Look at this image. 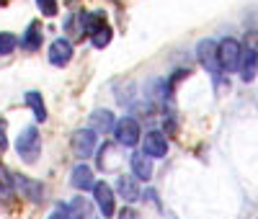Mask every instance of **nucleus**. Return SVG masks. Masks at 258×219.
<instances>
[{
    "label": "nucleus",
    "mask_w": 258,
    "mask_h": 219,
    "mask_svg": "<svg viewBox=\"0 0 258 219\" xmlns=\"http://www.w3.org/2000/svg\"><path fill=\"white\" fill-rule=\"evenodd\" d=\"M217 59H220L222 72L240 70V64H243V47H240V41L238 39H222L217 44Z\"/></svg>",
    "instance_id": "1"
},
{
    "label": "nucleus",
    "mask_w": 258,
    "mask_h": 219,
    "mask_svg": "<svg viewBox=\"0 0 258 219\" xmlns=\"http://www.w3.org/2000/svg\"><path fill=\"white\" fill-rule=\"evenodd\" d=\"M16 150L24 163H34L39 158V150H41V142H39V131L36 126H26L24 131H21V137L16 142Z\"/></svg>",
    "instance_id": "2"
},
{
    "label": "nucleus",
    "mask_w": 258,
    "mask_h": 219,
    "mask_svg": "<svg viewBox=\"0 0 258 219\" xmlns=\"http://www.w3.org/2000/svg\"><path fill=\"white\" fill-rule=\"evenodd\" d=\"M197 57H199V62L204 64V67L209 70V75L214 78V83H220L222 67H220V59H217V41H212V39L199 41V47H197Z\"/></svg>",
    "instance_id": "3"
},
{
    "label": "nucleus",
    "mask_w": 258,
    "mask_h": 219,
    "mask_svg": "<svg viewBox=\"0 0 258 219\" xmlns=\"http://www.w3.org/2000/svg\"><path fill=\"white\" fill-rule=\"evenodd\" d=\"M114 134H116V142L124 144V147H135L140 142V124L132 119V116H124L116 121V129H114Z\"/></svg>",
    "instance_id": "4"
},
{
    "label": "nucleus",
    "mask_w": 258,
    "mask_h": 219,
    "mask_svg": "<svg viewBox=\"0 0 258 219\" xmlns=\"http://www.w3.org/2000/svg\"><path fill=\"white\" fill-rule=\"evenodd\" d=\"M93 199H96V206L101 209L103 219H109V216L114 214L116 204H114V191H111V186H109V183L98 181V183L93 186Z\"/></svg>",
    "instance_id": "5"
},
{
    "label": "nucleus",
    "mask_w": 258,
    "mask_h": 219,
    "mask_svg": "<svg viewBox=\"0 0 258 219\" xmlns=\"http://www.w3.org/2000/svg\"><path fill=\"white\" fill-rule=\"evenodd\" d=\"M142 152H145L147 158H153V160L165 158V155H168V139H165L163 131H147V134H145V147H142Z\"/></svg>",
    "instance_id": "6"
},
{
    "label": "nucleus",
    "mask_w": 258,
    "mask_h": 219,
    "mask_svg": "<svg viewBox=\"0 0 258 219\" xmlns=\"http://www.w3.org/2000/svg\"><path fill=\"white\" fill-rule=\"evenodd\" d=\"M96 150V131L93 129H78L73 134V152L78 158H91Z\"/></svg>",
    "instance_id": "7"
},
{
    "label": "nucleus",
    "mask_w": 258,
    "mask_h": 219,
    "mask_svg": "<svg viewBox=\"0 0 258 219\" xmlns=\"http://www.w3.org/2000/svg\"><path fill=\"white\" fill-rule=\"evenodd\" d=\"M73 59V44L68 39H54L49 44V62L54 67H64Z\"/></svg>",
    "instance_id": "8"
},
{
    "label": "nucleus",
    "mask_w": 258,
    "mask_h": 219,
    "mask_svg": "<svg viewBox=\"0 0 258 219\" xmlns=\"http://www.w3.org/2000/svg\"><path fill=\"white\" fill-rule=\"evenodd\" d=\"M73 188H78V191H93V186H96V181H93V173H91V168L85 165V163H80V165H75L73 168Z\"/></svg>",
    "instance_id": "9"
},
{
    "label": "nucleus",
    "mask_w": 258,
    "mask_h": 219,
    "mask_svg": "<svg viewBox=\"0 0 258 219\" xmlns=\"http://www.w3.org/2000/svg\"><path fill=\"white\" fill-rule=\"evenodd\" d=\"M129 163H132L135 178H140V181H150V175H153V158H147L145 152H135V155L129 158Z\"/></svg>",
    "instance_id": "10"
},
{
    "label": "nucleus",
    "mask_w": 258,
    "mask_h": 219,
    "mask_svg": "<svg viewBox=\"0 0 258 219\" xmlns=\"http://www.w3.org/2000/svg\"><path fill=\"white\" fill-rule=\"evenodd\" d=\"M116 191H119V196L124 201H140V186H137V181L132 178V175H119V181H116Z\"/></svg>",
    "instance_id": "11"
},
{
    "label": "nucleus",
    "mask_w": 258,
    "mask_h": 219,
    "mask_svg": "<svg viewBox=\"0 0 258 219\" xmlns=\"http://www.w3.org/2000/svg\"><path fill=\"white\" fill-rule=\"evenodd\" d=\"M21 47H24L26 52L41 49V24H39V21H31V24H29L26 34L21 36Z\"/></svg>",
    "instance_id": "12"
},
{
    "label": "nucleus",
    "mask_w": 258,
    "mask_h": 219,
    "mask_svg": "<svg viewBox=\"0 0 258 219\" xmlns=\"http://www.w3.org/2000/svg\"><path fill=\"white\" fill-rule=\"evenodd\" d=\"M16 188L24 191V196H26V199H31V201H41V196H44V188H41V183L26 178V175H16Z\"/></svg>",
    "instance_id": "13"
},
{
    "label": "nucleus",
    "mask_w": 258,
    "mask_h": 219,
    "mask_svg": "<svg viewBox=\"0 0 258 219\" xmlns=\"http://www.w3.org/2000/svg\"><path fill=\"white\" fill-rule=\"evenodd\" d=\"M255 70H258V49H253V47H248V44H245V49H243V64H240L243 80L250 83L255 78Z\"/></svg>",
    "instance_id": "14"
},
{
    "label": "nucleus",
    "mask_w": 258,
    "mask_h": 219,
    "mask_svg": "<svg viewBox=\"0 0 258 219\" xmlns=\"http://www.w3.org/2000/svg\"><path fill=\"white\" fill-rule=\"evenodd\" d=\"M91 129L96 131V134H109V131H114L116 124H114L111 111H93V116H91Z\"/></svg>",
    "instance_id": "15"
},
{
    "label": "nucleus",
    "mask_w": 258,
    "mask_h": 219,
    "mask_svg": "<svg viewBox=\"0 0 258 219\" xmlns=\"http://www.w3.org/2000/svg\"><path fill=\"white\" fill-rule=\"evenodd\" d=\"M68 209H70V219H93V204L88 199H75Z\"/></svg>",
    "instance_id": "16"
},
{
    "label": "nucleus",
    "mask_w": 258,
    "mask_h": 219,
    "mask_svg": "<svg viewBox=\"0 0 258 219\" xmlns=\"http://www.w3.org/2000/svg\"><path fill=\"white\" fill-rule=\"evenodd\" d=\"M26 103L31 106L36 121H47V106H44V101H41V96H39L36 91H29V93H26Z\"/></svg>",
    "instance_id": "17"
},
{
    "label": "nucleus",
    "mask_w": 258,
    "mask_h": 219,
    "mask_svg": "<svg viewBox=\"0 0 258 219\" xmlns=\"http://www.w3.org/2000/svg\"><path fill=\"white\" fill-rule=\"evenodd\" d=\"M13 188H16V178H11L8 168L0 163V193H3V196H11Z\"/></svg>",
    "instance_id": "18"
},
{
    "label": "nucleus",
    "mask_w": 258,
    "mask_h": 219,
    "mask_svg": "<svg viewBox=\"0 0 258 219\" xmlns=\"http://www.w3.org/2000/svg\"><path fill=\"white\" fill-rule=\"evenodd\" d=\"M91 41H93V47L96 49H103V47H109V41H111V26L106 24V26H101L93 36H91Z\"/></svg>",
    "instance_id": "19"
},
{
    "label": "nucleus",
    "mask_w": 258,
    "mask_h": 219,
    "mask_svg": "<svg viewBox=\"0 0 258 219\" xmlns=\"http://www.w3.org/2000/svg\"><path fill=\"white\" fill-rule=\"evenodd\" d=\"M16 47H18V39L13 34H8V31L0 34V54H11Z\"/></svg>",
    "instance_id": "20"
},
{
    "label": "nucleus",
    "mask_w": 258,
    "mask_h": 219,
    "mask_svg": "<svg viewBox=\"0 0 258 219\" xmlns=\"http://www.w3.org/2000/svg\"><path fill=\"white\" fill-rule=\"evenodd\" d=\"M36 6H39V11L44 13L47 18L57 16V0H36Z\"/></svg>",
    "instance_id": "21"
},
{
    "label": "nucleus",
    "mask_w": 258,
    "mask_h": 219,
    "mask_svg": "<svg viewBox=\"0 0 258 219\" xmlns=\"http://www.w3.org/2000/svg\"><path fill=\"white\" fill-rule=\"evenodd\" d=\"M49 219H70V209L59 204V206H54V211L49 214Z\"/></svg>",
    "instance_id": "22"
},
{
    "label": "nucleus",
    "mask_w": 258,
    "mask_h": 219,
    "mask_svg": "<svg viewBox=\"0 0 258 219\" xmlns=\"http://www.w3.org/2000/svg\"><path fill=\"white\" fill-rule=\"evenodd\" d=\"M8 147V139H6V121L0 119V152H6Z\"/></svg>",
    "instance_id": "23"
},
{
    "label": "nucleus",
    "mask_w": 258,
    "mask_h": 219,
    "mask_svg": "<svg viewBox=\"0 0 258 219\" xmlns=\"http://www.w3.org/2000/svg\"><path fill=\"white\" fill-rule=\"evenodd\" d=\"M119 219H140V214H137L135 209H129V206H126V209L119 211Z\"/></svg>",
    "instance_id": "24"
}]
</instances>
